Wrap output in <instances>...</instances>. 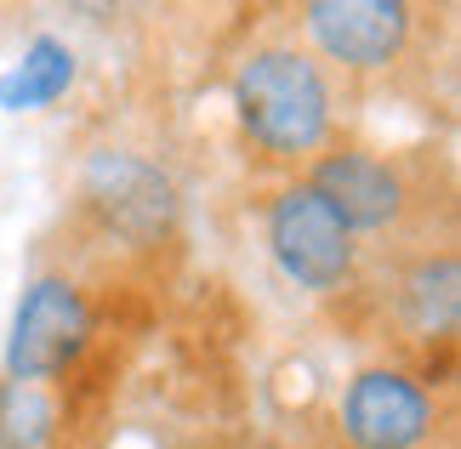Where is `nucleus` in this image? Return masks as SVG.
Listing matches in <instances>:
<instances>
[{
  "label": "nucleus",
  "mask_w": 461,
  "mask_h": 449,
  "mask_svg": "<svg viewBox=\"0 0 461 449\" xmlns=\"http://www.w3.org/2000/svg\"><path fill=\"white\" fill-rule=\"evenodd\" d=\"M428 6L411 0H308L296 12L303 40L336 85H376L416 58Z\"/></svg>",
  "instance_id": "5"
},
{
  "label": "nucleus",
  "mask_w": 461,
  "mask_h": 449,
  "mask_svg": "<svg viewBox=\"0 0 461 449\" xmlns=\"http://www.w3.org/2000/svg\"><path fill=\"white\" fill-rule=\"evenodd\" d=\"M97 336H103V319H97L92 284L75 279L68 267H41L12 308L0 370H6V382L63 392L68 375H80L86 358L97 353Z\"/></svg>",
  "instance_id": "3"
},
{
  "label": "nucleus",
  "mask_w": 461,
  "mask_h": 449,
  "mask_svg": "<svg viewBox=\"0 0 461 449\" xmlns=\"http://www.w3.org/2000/svg\"><path fill=\"white\" fill-rule=\"evenodd\" d=\"M262 245H268L279 279L313 301L353 296L365 284V245L325 205V193H313L296 171L279 176L274 193L262 200Z\"/></svg>",
  "instance_id": "4"
},
{
  "label": "nucleus",
  "mask_w": 461,
  "mask_h": 449,
  "mask_svg": "<svg viewBox=\"0 0 461 449\" xmlns=\"http://www.w3.org/2000/svg\"><path fill=\"white\" fill-rule=\"evenodd\" d=\"M80 80V58L75 46L58 34H34L6 75H0V109L6 114H41L58 97H68V85Z\"/></svg>",
  "instance_id": "9"
},
{
  "label": "nucleus",
  "mask_w": 461,
  "mask_h": 449,
  "mask_svg": "<svg viewBox=\"0 0 461 449\" xmlns=\"http://www.w3.org/2000/svg\"><path fill=\"white\" fill-rule=\"evenodd\" d=\"M445 399L428 382V370L404 358H376L359 364L336 404V433L342 449H433L445 438Z\"/></svg>",
  "instance_id": "7"
},
{
  "label": "nucleus",
  "mask_w": 461,
  "mask_h": 449,
  "mask_svg": "<svg viewBox=\"0 0 461 449\" xmlns=\"http://www.w3.org/2000/svg\"><path fill=\"white\" fill-rule=\"evenodd\" d=\"M382 319L404 347L433 353L456 347L461 330V256L450 239L438 245H411L387 262L382 284Z\"/></svg>",
  "instance_id": "8"
},
{
  "label": "nucleus",
  "mask_w": 461,
  "mask_h": 449,
  "mask_svg": "<svg viewBox=\"0 0 461 449\" xmlns=\"http://www.w3.org/2000/svg\"><path fill=\"white\" fill-rule=\"evenodd\" d=\"M296 176L313 193H325V205L353 228V239L365 250L370 245H399V250L433 245V193L404 154L336 137Z\"/></svg>",
  "instance_id": "2"
},
{
  "label": "nucleus",
  "mask_w": 461,
  "mask_h": 449,
  "mask_svg": "<svg viewBox=\"0 0 461 449\" xmlns=\"http://www.w3.org/2000/svg\"><path fill=\"white\" fill-rule=\"evenodd\" d=\"M63 427V392L0 382V449H51Z\"/></svg>",
  "instance_id": "10"
},
{
  "label": "nucleus",
  "mask_w": 461,
  "mask_h": 449,
  "mask_svg": "<svg viewBox=\"0 0 461 449\" xmlns=\"http://www.w3.org/2000/svg\"><path fill=\"white\" fill-rule=\"evenodd\" d=\"M228 109H234L245 148L268 166H285V176L336 142V80L291 34L245 46L228 80Z\"/></svg>",
  "instance_id": "1"
},
{
  "label": "nucleus",
  "mask_w": 461,
  "mask_h": 449,
  "mask_svg": "<svg viewBox=\"0 0 461 449\" xmlns=\"http://www.w3.org/2000/svg\"><path fill=\"white\" fill-rule=\"evenodd\" d=\"M80 217L120 250H159L171 245L183 200L159 159L137 148H92L80 166Z\"/></svg>",
  "instance_id": "6"
}]
</instances>
